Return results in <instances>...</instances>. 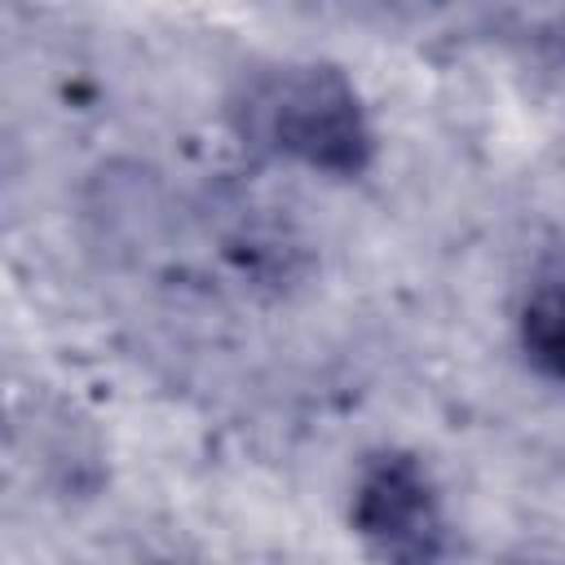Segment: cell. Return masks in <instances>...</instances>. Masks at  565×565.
I'll return each mask as SVG.
<instances>
[{
    "mask_svg": "<svg viewBox=\"0 0 565 565\" xmlns=\"http://www.w3.org/2000/svg\"><path fill=\"white\" fill-rule=\"evenodd\" d=\"M238 128L252 146L327 177H358L375 159V128L353 79L331 62H287L243 93Z\"/></svg>",
    "mask_w": 565,
    "mask_h": 565,
    "instance_id": "obj_1",
    "label": "cell"
},
{
    "mask_svg": "<svg viewBox=\"0 0 565 565\" xmlns=\"http://www.w3.org/2000/svg\"><path fill=\"white\" fill-rule=\"evenodd\" d=\"M353 530L380 565H441L450 547L441 494L406 450L375 455L353 490Z\"/></svg>",
    "mask_w": 565,
    "mask_h": 565,
    "instance_id": "obj_2",
    "label": "cell"
},
{
    "mask_svg": "<svg viewBox=\"0 0 565 565\" xmlns=\"http://www.w3.org/2000/svg\"><path fill=\"white\" fill-rule=\"evenodd\" d=\"M521 349L547 380L565 384V282L530 296L521 309Z\"/></svg>",
    "mask_w": 565,
    "mask_h": 565,
    "instance_id": "obj_3",
    "label": "cell"
}]
</instances>
